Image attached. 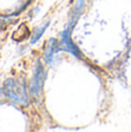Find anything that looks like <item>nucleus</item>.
Masks as SVG:
<instances>
[{"label": "nucleus", "mask_w": 131, "mask_h": 132, "mask_svg": "<svg viewBox=\"0 0 131 132\" xmlns=\"http://www.w3.org/2000/svg\"><path fill=\"white\" fill-rule=\"evenodd\" d=\"M71 35H72V30L65 28L64 31L62 32V36H60L59 42H58V43H59V46H60V50H65V51H67V52L72 53L74 57L81 58L83 57V56H81V52L78 49V46L73 43Z\"/></svg>", "instance_id": "7ed1b4c3"}, {"label": "nucleus", "mask_w": 131, "mask_h": 132, "mask_svg": "<svg viewBox=\"0 0 131 132\" xmlns=\"http://www.w3.org/2000/svg\"><path fill=\"white\" fill-rule=\"evenodd\" d=\"M4 95L9 101L16 103V104H28L29 98H28L27 87L23 80L16 79H7L4 84Z\"/></svg>", "instance_id": "f257e3e1"}, {"label": "nucleus", "mask_w": 131, "mask_h": 132, "mask_svg": "<svg viewBox=\"0 0 131 132\" xmlns=\"http://www.w3.org/2000/svg\"><path fill=\"white\" fill-rule=\"evenodd\" d=\"M46 79V73L44 70V66L42 65V63H37L36 65V70L34 72L31 80H30V85H29V90L31 96L34 97V100H39L43 93V87H44V82Z\"/></svg>", "instance_id": "f03ea898"}, {"label": "nucleus", "mask_w": 131, "mask_h": 132, "mask_svg": "<svg viewBox=\"0 0 131 132\" xmlns=\"http://www.w3.org/2000/svg\"><path fill=\"white\" fill-rule=\"evenodd\" d=\"M48 27H49V21H48V22H45V23H43V26H41V27H37L36 29H35L34 34H32V36H31L30 43H31V44L36 43V42L42 37V35L44 34V31H45V29Z\"/></svg>", "instance_id": "39448f33"}, {"label": "nucleus", "mask_w": 131, "mask_h": 132, "mask_svg": "<svg viewBox=\"0 0 131 132\" xmlns=\"http://www.w3.org/2000/svg\"><path fill=\"white\" fill-rule=\"evenodd\" d=\"M58 51H60L59 43L55 38H51L49 41L48 45H46L45 50H44V62L46 64H51L53 60V57H55V53H57Z\"/></svg>", "instance_id": "20e7f679"}]
</instances>
